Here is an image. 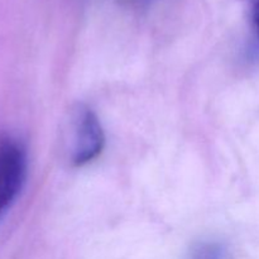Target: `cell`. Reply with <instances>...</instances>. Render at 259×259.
I'll return each mask as SVG.
<instances>
[{
    "label": "cell",
    "mask_w": 259,
    "mask_h": 259,
    "mask_svg": "<svg viewBox=\"0 0 259 259\" xmlns=\"http://www.w3.org/2000/svg\"><path fill=\"white\" fill-rule=\"evenodd\" d=\"M27 174V154L17 139L0 137V217L22 190Z\"/></svg>",
    "instance_id": "6da1fadb"
},
{
    "label": "cell",
    "mask_w": 259,
    "mask_h": 259,
    "mask_svg": "<svg viewBox=\"0 0 259 259\" xmlns=\"http://www.w3.org/2000/svg\"><path fill=\"white\" fill-rule=\"evenodd\" d=\"M73 141L71 162L75 166H85L98 158L105 146L103 125L91 109L78 106L72 119Z\"/></svg>",
    "instance_id": "7a4b0ae2"
},
{
    "label": "cell",
    "mask_w": 259,
    "mask_h": 259,
    "mask_svg": "<svg viewBox=\"0 0 259 259\" xmlns=\"http://www.w3.org/2000/svg\"><path fill=\"white\" fill-rule=\"evenodd\" d=\"M189 259H232L229 250L218 242H202L195 245L190 252Z\"/></svg>",
    "instance_id": "3957f363"
},
{
    "label": "cell",
    "mask_w": 259,
    "mask_h": 259,
    "mask_svg": "<svg viewBox=\"0 0 259 259\" xmlns=\"http://www.w3.org/2000/svg\"><path fill=\"white\" fill-rule=\"evenodd\" d=\"M252 19L259 35V0H253L252 3Z\"/></svg>",
    "instance_id": "277c9868"
},
{
    "label": "cell",
    "mask_w": 259,
    "mask_h": 259,
    "mask_svg": "<svg viewBox=\"0 0 259 259\" xmlns=\"http://www.w3.org/2000/svg\"><path fill=\"white\" fill-rule=\"evenodd\" d=\"M141 2H146V0H141Z\"/></svg>",
    "instance_id": "5b68a950"
}]
</instances>
